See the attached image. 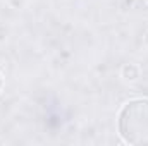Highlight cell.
<instances>
[{
  "label": "cell",
  "mask_w": 148,
  "mask_h": 146,
  "mask_svg": "<svg viewBox=\"0 0 148 146\" xmlns=\"http://www.w3.org/2000/svg\"><path fill=\"white\" fill-rule=\"evenodd\" d=\"M119 134L134 146H148V100L127 102L119 113Z\"/></svg>",
  "instance_id": "cell-1"
},
{
  "label": "cell",
  "mask_w": 148,
  "mask_h": 146,
  "mask_svg": "<svg viewBox=\"0 0 148 146\" xmlns=\"http://www.w3.org/2000/svg\"><path fill=\"white\" fill-rule=\"evenodd\" d=\"M0 89H2V76H0Z\"/></svg>",
  "instance_id": "cell-2"
},
{
  "label": "cell",
  "mask_w": 148,
  "mask_h": 146,
  "mask_svg": "<svg viewBox=\"0 0 148 146\" xmlns=\"http://www.w3.org/2000/svg\"><path fill=\"white\" fill-rule=\"evenodd\" d=\"M147 2H148V0H147Z\"/></svg>",
  "instance_id": "cell-3"
}]
</instances>
